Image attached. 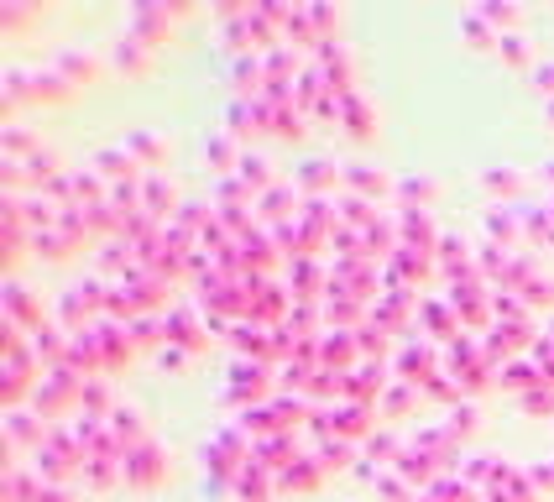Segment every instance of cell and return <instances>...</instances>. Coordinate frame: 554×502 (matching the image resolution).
<instances>
[{
	"label": "cell",
	"instance_id": "cell-25",
	"mask_svg": "<svg viewBox=\"0 0 554 502\" xmlns=\"http://www.w3.org/2000/svg\"><path fill=\"white\" fill-rule=\"evenodd\" d=\"M434 199V184L424 173H398V184H392V204H419V210H429Z\"/></svg>",
	"mask_w": 554,
	"mask_h": 502
},
{
	"label": "cell",
	"instance_id": "cell-12",
	"mask_svg": "<svg viewBox=\"0 0 554 502\" xmlns=\"http://www.w3.org/2000/svg\"><path fill=\"white\" fill-rule=\"evenodd\" d=\"M403 450H408V435L398 424H377L372 435L361 440V455H366V461H377V466H398Z\"/></svg>",
	"mask_w": 554,
	"mask_h": 502
},
{
	"label": "cell",
	"instance_id": "cell-34",
	"mask_svg": "<svg viewBox=\"0 0 554 502\" xmlns=\"http://www.w3.org/2000/svg\"><path fill=\"white\" fill-rule=\"evenodd\" d=\"M126 335H131V346H147V340H163V314H152V309L131 314V319H126Z\"/></svg>",
	"mask_w": 554,
	"mask_h": 502
},
{
	"label": "cell",
	"instance_id": "cell-43",
	"mask_svg": "<svg viewBox=\"0 0 554 502\" xmlns=\"http://www.w3.org/2000/svg\"><path fill=\"white\" fill-rule=\"evenodd\" d=\"M518 293H523L528 304H554V283L544 278V272H539V278H528V283H523Z\"/></svg>",
	"mask_w": 554,
	"mask_h": 502
},
{
	"label": "cell",
	"instance_id": "cell-24",
	"mask_svg": "<svg viewBox=\"0 0 554 502\" xmlns=\"http://www.w3.org/2000/svg\"><path fill=\"white\" fill-rule=\"evenodd\" d=\"M335 215H340V225H356V231H366L372 215H377V204L361 199V194H351V189H340V194H335Z\"/></svg>",
	"mask_w": 554,
	"mask_h": 502
},
{
	"label": "cell",
	"instance_id": "cell-6",
	"mask_svg": "<svg viewBox=\"0 0 554 502\" xmlns=\"http://www.w3.org/2000/svg\"><path fill=\"white\" fill-rule=\"evenodd\" d=\"M293 184L304 194H340V163L325 152H309L293 163Z\"/></svg>",
	"mask_w": 554,
	"mask_h": 502
},
{
	"label": "cell",
	"instance_id": "cell-14",
	"mask_svg": "<svg viewBox=\"0 0 554 502\" xmlns=\"http://www.w3.org/2000/svg\"><path fill=\"white\" fill-rule=\"evenodd\" d=\"M48 429H53V424H42L37 408H27V403L6 408V440H16V445H42V440H48Z\"/></svg>",
	"mask_w": 554,
	"mask_h": 502
},
{
	"label": "cell",
	"instance_id": "cell-13",
	"mask_svg": "<svg viewBox=\"0 0 554 502\" xmlns=\"http://www.w3.org/2000/svg\"><path fill=\"white\" fill-rule=\"evenodd\" d=\"M230 492H236L241 502H272V497H277V471H267V466H257V461H246L241 476L230 482Z\"/></svg>",
	"mask_w": 554,
	"mask_h": 502
},
{
	"label": "cell",
	"instance_id": "cell-33",
	"mask_svg": "<svg viewBox=\"0 0 554 502\" xmlns=\"http://www.w3.org/2000/svg\"><path fill=\"white\" fill-rule=\"evenodd\" d=\"M48 63L58 68L63 79H84V74H95V58H89V53L79 48V42H68V48H58Z\"/></svg>",
	"mask_w": 554,
	"mask_h": 502
},
{
	"label": "cell",
	"instance_id": "cell-40",
	"mask_svg": "<svg viewBox=\"0 0 554 502\" xmlns=\"http://www.w3.org/2000/svg\"><path fill=\"white\" fill-rule=\"evenodd\" d=\"M518 408H523V414H554V387H549V382L528 387V393L518 398Z\"/></svg>",
	"mask_w": 554,
	"mask_h": 502
},
{
	"label": "cell",
	"instance_id": "cell-3",
	"mask_svg": "<svg viewBox=\"0 0 554 502\" xmlns=\"http://www.w3.org/2000/svg\"><path fill=\"white\" fill-rule=\"evenodd\" d=\"M288 309H293L288 283H277V278H246V319H257V325H283Z\"/></svg>",
	"mask_w": 554,
	"mask_h": 502
},
{
	"label": "cell",
	"instance_id": "cell-45",
	"mask_svg": "<svg viewBox=\"0 0 554 502\" xmlns=\"http://www.w3.org/2000/svg\"><path fill=\"white\" fill-rule=\"evenodd\" d=\"M528 476H534V487H539V492H549V487H554V455L534 461V466H528Z\"/></svg>",
	"mask_w": 554,
	"mask_h": 502
},
{
	"label": "cell",
	"instance_id": "cell-37",
	"mask_svg": "<svg viewBox=\"0 0 554 502\" xmlns=\"http://www.w3.org/2000/svg\"><path fill=\"white\" fill-rule=\"evenodd\" d=\"M481 189H492V194H518V189H523V173H518V168H487V173H481Z\"/></svg>",
	"mask_w": 554,
	"mask_h": 502
},
{
	"label": "cell",
	"instance_id": "cell-20",
	"mask_svg": "<svg viewBox=\"0 0 554 502\" xmlns=\"http://www.w3.org/2000/svg\"><path fill=\"white\" fill-rule=\"evenodd\" d=\"M0 293H6V319H11V325H21V330H37L42 325V319H37V299H32V288L27 283H16V278H6V288H0Z\"/></svg>",
	"mask_w": 554,
	"mask_h": 502
},
{
	"label": "cell",
	"instance_id": "cell-36",
	"mask_svg": "<svg viewBox=\"0 0 554 502\" xmlns=\"http://www.w3.org/2000/svg\"><path fill=\"white\" fill-rule=\"evenodd\" d=\"M147 48H152V42H142L136 32H126L121 42H115V63H121V68H142V63H147Z\"/></svg>",
	"mask_w": 554,
	"mask_h": 502
},
{
	"label": "cell",
	"instance_id": "cell-4",
	"mask_svg": "<svg viewBox=\"0 0 554 502\" xmlns=\"http://www.w3.org/2000/svg\"><path fill=\"white\" fill-rule=\"evenodd\" d=\"M283 283H288L293 299H325L330 267L319 262V257H288V262H283Z\"/></svg>",
	"mask_w": 554,
	"mask_h": 502
},
{
	"label": "cell",
	"instance_id": "cell-15",
	"mask_svg": "<svg viewBox=\"0 0 554 502\" xmlns=\"http://www.w3.org/2000/svg\"><path fill=\"white\" fill-rule=\"evenodd\" d=\"M319 471H325V461H319L314 450H304L293 466L277 471V497H288V492H309V487L319 482Z\"/></svg>",
	"mask_w": 554,
	"mask_h": 502
},
{
	"label": "cell",
	"instance_id": "cell-35",
	"mask_svg": "<svg viewBox=\"0 0 554 502\" xmlns=\"http://www.w3.org/2000/svg\"><path fill=\"white\" fill-rule=\"evenodd\" d=\"M497 53L507 58V63H528V68H534V48H528V32L518 27V32H502L497 37Z\"/></svg>",
	"mask_w": 554,
	"mask_h": 502
},
{
	"label": "cell",
	"instance_id": "cell-9",
	"mask_svg": "<svg viewBox=\"0 0 554 502\" xmlns=\"http://www.w3.org/2000/svg\"><path fill=\"white\" fill-rule=\"evenodd\" d=\"M392 184H398V178L382 173V168H372V163H340V189H351V194L372 199V204L392 199Z\"/></svg>",
	"mask_w": 554,
	"mask_h": 502
},
{
	"label": "cell",
	"instance_id": "cell-18",
	"mask_svg": "<svg viewBox=\"0 0 554 502\" xmlns=\"http://www.w3.org/2000/svg\"><path fill=\"white\" fill-rule=\"evenodd\" d=\"M173 11H178V6H147V0H136V6H131V16H126V21H131V32L142 37V42H157V37L168 32Z\"/></svg>",
	"mask_w": 554,
	"mask_h": 502
},
{
	"label": "cell",
	"instance_id": "cell-30",
	"mask_svg": "<svg viewBox=\"0 0 554 502\" xmlns=\"http://www.w3.org/2000/svg\"><path fill=\"white\" fill-rule=\"evenodd\" d=\"M419 387H424V398H440V403H460V398H466V387H460V377L450 367H434Z\"/></svg>",
	"mask_w": 554,
	"mask_h": 502
},
{
	"label": "cell",
	"instance_id": "cell-26",
	"mask_svg": "<svg viewBox=\"0 0 554 502\" xmlns=\"http://www.w3.org/2000/svg\"><path fill=\"white\" fill-rule=\"evenodd\" d=\"M236 178H241V184H246L251 194H262L267 184H277V178H272V163H267L262 152H241V163H236Z\"/></svg>",
	"mask_w": 554,
	"mask_h": 502
},
{
	"label": "cell",
	"instance_id": "cell-1",
	"mask_svg": "<svg viewBox=\"0 0 554 502\" xmlns=\"http://www.w3.org/2000/svg\"><path fill=\"white\" fill-rule=\"evenodd\" d=\"M79 387H84V377L74 367H42V377L32 387V408L42 419H53V414H63V408L79 403Z\"/></svg>",
	"mask_w": 554,
	"mask_h": 502
},
{
	"label": "cell",
	"instance_id": "cell-48",
	"mask_svg": "<svg viewBox=\"0 0 554 502\" xmlns=\"http://www.w3.org/2000/svg\"><path fill=\"white\" fill-rule=\"evenodd\" d=\"M544 184L554 189V157H549V163H544Z\"/></svg>",
	"mask_w": 554,
	"mask_h": 502
},
{
	"label": "cell",
	"instance_id": "cell-22",
	"mask_svg": "<svg viewBox=\"0 0 554 502\" xmlns=\"http://www.w3.org/2000/svg\"><path fill=\"white\" fill-rule=\"evenodd\" d=\"M79 482L95 487V492H110L115 482H126L121 476V461H105V455H84L79 461Z\"/></svg>",
	"mask_w": 554,
	"mask_h": 502
},
{
	"label": "cell",
	"instance_id": "cell-11",
	"mask_svg": "<svg viewBox=\"0 0 554 502\" xmlns=\"http://www.w3.org/2000/svg\"><path fill=\"white\" fill-rule=\"evenodd\" d=\"M298 194H304V189H298V184H267V189L257 194V220H262V225L293 220V215H298V204H304V199H298Z\"/></svg>",
	"mask_w": 554,
	"mask_h": 502
},
{
	"label": "cell",
	"instance_id": "cell-41",
	"mask_svg": "<svg viewBox=\"0 0 554 502\" xmlns=\"http://www.w3.org/2000/svg\"><path fill=\"white\" fill-rule=\"evenodd\" d=\"M32 152H42L37 136L27 126H6V157H32Z\"/></svg>",
	"mask_w": 554,
	"mask_h": 502
},
{
	"label": "cell",
	"instance_id": "cell-5",
	"mask_svg": "<svg viewBox=\"0 0 554 502\" xmlns=\"http://www.w3.org/2000/svg\"><path fill=\"white\" fill-rule=\"evenodd\" d=\"M163 471H168V455H163V445H157V440L126 445V455H121V476H126L131 487H152Z\"/></svg>",
	"mask_w": 554,
	"mask_h": 502
},
{
	"label": "cell",
	"instance_id": "cell-19",
	"mask_svg": "<svg viewBox=\"0 0 554 502\" xmlns=\"http://www.w3.org/2000/svg\"><path fill=\"white\" fill-rule=\"evenodd\" d=\"M419 398H424V387H419V382H413V377H398V372H392L377 403L387 408V419H403V414H408V408L419 403Z\"/></svg>",
	"mask_w": 554,
	"mask_h": 502
},
{
	"label": "cell",
	"instance_id": "cell-42",
	"mask_svg": "<svg viewBox=\"0 0 554 502\" xmlns=\"http://www.w3.org/2000/svg\"><path fill=\"white\" fill-rule=\"evenodd\" d=\"M528 356H534V361H539V372H544V382L554 387V340H549L544 330H539V340H534V351H528Z\"/></svg>",
	"mask_w": 554,
	"mask_h": 502
},
{
	"label": "cell",
	"instance_id": "cell-46",
	"mask_svg": "<svg viewBox=\"0 0 554 502\" xmlns=\"http://www.w3.org/2000/svg\"><path fill=\"white\" fill-rule=\"evenodd\" d=\"M37 502H68V482H42Z\"/></svg>",
	"mask_w": 554,
	"mask_h": 502
},
{
	"label": "cell",
	"instance_id": "cell-21",
	"mask_svg": "<svg viewBox=\"0 0 554 502\" xmlns=\"http://www.w3.org/2000/svg\"><path fill=\"white\" fill-rule=\"evenodd\" d=\"M110 429H115V440H121V445H142V440H152V435H147L142 408H131V403H115V408H110Z\"/></svg>",
	"mask_w": 554,
	"mask_h": 502
},
{
	"label": "cell",
	"instance_id": "cell-16",
	"mask_svg": "<svg viewBox=\"0 0 554 502\" xmlns=\"http://www.w3.org/2000/svg\"><path fill=\"white\" fill-rule=\"evenodd\" d=\"M142 210H152L157 220H168V215L178 210V194H173V184H168V173H157V168L142 173Z\"/></svg>",
	"mask_w": 554,
	"mask_h": 502
},
{
	"label": "cell",
	"instance_id": "cell-10",
	"mask_svg": "<svg viewBox=\"0 0 554 502\" xmlns=\"http://www.w3.org/2000/svg\"><path fill=\"white\" fill-rule=\"evenodd\" d=\"M481 236H487V241H497V246H507V251H513V241L523 236V210H518V204H513V199H507V204H492V210H487V215H481Z\"/></svg>",
	"mask_w": 554,
	"mask_h": 502
},
{
	"label": "cell",
	"instance_id": "cell-31",
	"mask_svg": "<svg viewBox=\"0 0 554 502\" xmlns=\"http://www.w3.org/2000/svg\"><path fill=\"white\" fill-rule=\"evenodd\" d=\"M204 152H210V163H215V178L236 173V163H241V147H236V136H230V131H215L210 142H204Z\"/></svg>",
	"mask_w": 554,
	"mask_h": 502
},
{
	"label": "cell",
	"instance_id": "cell-27",
	"mask_svg": "<svg viewBox=\"0 0 554 502\" xmlns=\"http://www.w3.org/2000/svg\"><path fill=\"white\" fill-rule=\"evenodd\" d=\"M110 408H115L110 382H105V377H84V387H79V414H100V419H110Z\"/></svg>",
	"mask_w": 554,
	"mask_h": 502
},
{
	"label": "cell",
	"instance_id": "cell-50",
	"mask_svg": "<svg viewBox=\"0 0 554 502\" xmlns=\"http://www.w3.org/2000/svg\"><path fill=\"white\" fill-rule=\"evenodd\" d=\"M549 126H554V100H549Z\"/></svg>",
	"mask_w": 554,
	"mask_h": 502
},
{
	"label": "cell",
	"instance_id": "cell-17",
	"mask_svg": "<svg viewBox=\"0 0 554 502\" xmlns=\"http://www.w3.org/2000/svg\"><path fill=\"white\" fill-rule=\"evenodd\" d=\"M497 382L507 387V393H518V398H523L528 387H539V382H544V372H539V361L523 351V356H513V361H502V367H497Z\"/></svg>",
	"mask_w": 554,
	"mask_h": 502
},
{
	"label": "cell",
	"instance_id": "cell-47",
	"mask_svg": "<svg viewBox=\"0 0 554 502\" xmlns=\"http://www.w3.org/2000/svg\"><path fill=\"white\" fill-rule=\"evenodd\" d=\"M183 361H189V351H183V346H163V367H183Z\"/></svg>",
	"mask_w": 554,
	"mask_h": 502
},
{
	"label": "cell",
	"instance_id": "cell-39",
	"mask_svg": "<svg viewBox=\"0 0 554 502\" xmlns=\"http://www.w3.org/2000/svg\"><path fill=\"white\" fill-rule=\"evenodd\" d=\"M487 11V21L497 32H518V21H523V6H507V0H492V6H481Z\"/></svg>",
	"mask_w": 554,
	"mask_h": 502
},
{
	"label": "cell",
	"instance_id": "cell-29",
	"mask_svg": "<svg viewBox=\"0 0 554 502\" xmlns=\"http://www.w3.org/2000/svg\"><path fill=\"white\" fill-rule=\"evenodd\" d=\"M460 32H466L471 37V48H497V27H492V21H487V11H481V6H471V11H460Z\"/></svg>",
	"mask_w": 554,
	"mask_h": 502
},
{
	"label": "cell",
	"instance_id": "cell-28",
	"mask_svg": "<svg viewBox=\"0 0 554 502\" xmlns=\"http://www.w3.org/2000/svg\"><path fill=\"white\" fill-rule=\"evenodd\" d=\"M121 147H126L142 168H147V163H157V157H163V136L147 131V126H136V131H126V136H121Z\"/></svg>",
	"mask_w": 554,
	"mask_h": 502
},
{
	"label": "cell",
	"instance_id": "cell-23",
	"mask_svg": "<svg viewBox=\"0 0 554 502\" xmlns=\"http://www.w3.org/2000/svg\"><path fill=\"white\" fill-rule=\"evenodd\" d=\"M340 121L351 126L356 136H372V126H377V110H372V100H366L361 89H351V95H340Z\"/></svg>",
	"mask_w": 554,
	"mask_h": 502
},
{
	"label": "cell",
	"instance_id": "cell-44",
	"mask_svg": "<svg viewBox=\"0 0 554 502\" xmlns=\"http://www.w3.org/2000/svg\"><path fill=\"white\" fill-rule=\"evenodd\" d=\"M534 84L554 100V53H539V58H534Z\"/></svg>",
	"mask_w": 554,
	"mask_h": 502
},
{
	"label": "cell",
	"instance_id": "cell-7",
	"mask_svg": "<svg viewBox=\"0 0 554 502\" xmlns=\"http://www.w3.org/2000/svg\"><path fill=\"white\" fill-rule=\"evenodd\" d=\"M419 325H424V335H434L445 346V340H455L460 335V314H455V304H450V293H419Z\"/></svg>",
	"mask_w": 554,
	"mask_h": 502
},
{
	"label": "cell",
	"instance_id": "cell-32",
	"mask_svg": "<svg viewBox=\"0 0 554 502\" xmlns=\"http://www.w3.org/2000/svg\"><path fill=\"white\" fill-rule=\"evenodd\" d=\"M372 487H377V497H382V502H413V497H419V487H413L398 466H382V476H377Z\"/></svg>",
	"mask_w": 554,
	"mask_h": 502
},
{
	"label": "cell",
	"instance_id": "cell-38",
	"mask_svg": "<svg viewBox=\"0 0 554 502\" xmlns=\"http://www.w3.org/2000/svg\"><path fill=\"white\" fill-rule=\"evenodd\" d=\"M476 419H481V408H476V398H460V403H450V429H455V435H471V429H476Z\"/></svg>",
	"mask_w": 554,
	"mask_h": 502
},
{
	"label": "cell",
	"instance_id": "cell-51",
	"mask_svg": "<svg viewBox=\"0 0 554 502\" xmlns=\"http://www.w3.org/2000/svg\"><path fill=\"white\" fill-rule=\"evenodd\" d=\"M549 215H554V189H549Z\"/></svg>",
	"mask_w": 554,
	"mask_h": 502
},
{
	"label": "cell",
	"instance_id": "cell-49",
	"mask_svg": "<svg viewBox=\"0 0 554 502\" xmlns=\"http://www.w3.org/2000/svg\"><path fill=\"white\" fill-rule=\"evenodd\" d=\"M544 335H549V340H554V309H549V325H544Z\"/></svg>",
	"mask_w": 554,
	"mask_h": 502
},
{
	"label": "cell",
	"instance_id": "cell-8",
	"mask_svg": "<svg viewBox=\"0 0 554 502\" xmlns=\"http://www.w3.org/2000/svg\"><path fill=\"white\" fill-rule=\"evenodd\" d=\"M325 419H330V429H335V435L340 440H366V435H372V403H356V398H335L330 408H325Z\"/></svg>",
	"mask_w": 554,
	"mask_h": 502
},
{
	"label": "cell",
	"instance_id": "cell-2",
	"mask_svg": "<svg viewBox=\"0 0 554 502\" xmlns=\"http://www.w3.org/2000/svg\"><path fill=\"white\" fill-rule=\"evenodd\" d=\"M204 335H210V325H204L199 299H173V304H163V340H168V346L194 351V346H204Z\"/></svg>",
	"mask_w": 554,
	"mask_h": 502
}]
</instances>
